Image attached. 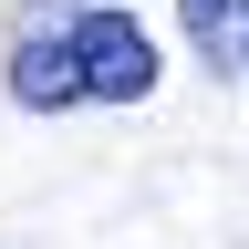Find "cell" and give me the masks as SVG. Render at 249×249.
<instances>
[{
  "label": "cell",
  "instance_id": "cell-1",
  "mask_svg": "<svg viewBox=\"0 0 249 249\" xmlns=\"http://www.w3.org/2000/svg\"><path fill=\"white\" fill-rule=\"evenodd\" d=\"M11 104L21 114H73V104H145L156 42L135 11L104 0H11Z\"/></svg>",
  "mask_w": 249,
  "mask_h": 249
},
{
  "label": "cell",
  "instance_id": "cell-2",
  "mask_svg": "<svg viewBox=\"0 0 249 249\" xmlns=\"http://www.w3.org/2000/svg\"><path fill=\"white\" fill-rule=\"evenodd\" d=\"M177 31L208 73H239L249 62V0H177Z\"/></svg>",
  "mask_w": 249,
  "mask_h": 249
}]
</instances>
